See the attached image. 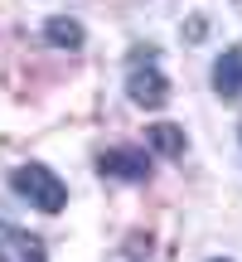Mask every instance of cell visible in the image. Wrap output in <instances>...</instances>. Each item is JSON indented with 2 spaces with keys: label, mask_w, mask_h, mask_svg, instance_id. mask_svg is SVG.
Returning <instances> with one entry per match:
<instances>
[{
  "label": "cell",
  "mask_w": 242,
  "mask_h": 262,
  "mask_svg": "<svg viewBox=\"0 0 242 262\" xmlns=\"http://www.w3.org/2000/svg\"><path fill=\"white\" fill-rule=\"evenodd\" d=\"M126 93H131V102L146 107V112H155V107L170 102V78L160 73L155 49H131V58H126Z\"/></svg>",
  "instance_id": "1"
},
{
  "label": "cell",
  "mask_w": 242,
  "mask_h": 262,
  "mask_svg": "<svg viewBox=\"0 0 242 262\" xmlns=\"http://www.w3.org/2000/svg\"><path fill=\"white\" fill-rule=\"evenodd\" d=\"M10 189H15L19 199H29V209H44V214H58V209L68 204V185L49 165H34V160L10 170Z\"/></svg>",
  "instance_id": "2"
},
{
  "label": "cell",
  "mask_w": 242,
  "mask_h": 262,
  "mask_svg": "<svg viewBox=\"0 0 242 262\" xmlns=\"http://www.w3.org/2000/svg\"><path fill=\"white\" fill-rule=\"evenodd\" d=\"M97 170L112 175V180H131V185H140V180H150V156L136 150V146H112V150H102Z\"/></svg>",
  "instance_id": "3"
},
{
  "label": "cell",
  "mask_w": 242,
  "mask_h": 262,
  "mask_svg": "<svg viewBox=\"0 0 242 262\" xmlns=\"http://www.w3.org/2000/svg\"><path fill=\"white\" fill-rule=\"evenodd\" d=\"M0 262H49L44 243L19 224H0Z\"/></svg>",
  "instance_id": "4"
},
{
  "label": "cell",
  "mask_w": 242,
  "mask_h": 262,
  "mask_svg": "<svg viewBox=\"0 0 242 262\" xmlns=\"http://www.w3.org/2000/svg\"><path fill=\"white\" fill-rule=\"evenodd\" d=\"M213 93L223 97V102H242V44L223 49L213 63Z\"/></svg>",
  "instance_id": "5"
},
{
  "label": "cell",
  "mask_w": 242,
  "mask_h": 262,
  "mask_svg": "<svg viewBox=\"0 0 242 262\" xmlns=\"http://www.w3.org/2000/svg\"><path fill=\"white\" fill-rule=\"evenodd\" d=\"M146 136H150V146H155L160 156H170V160L184 156V126H175V122H155Z\"/></svg>",
  "instance_id": "6"
},
{
  "label": "cell",
  "mask_w": 242,
  "mask_h": 262,
  "mask_svg": "<svg viewBox=\"0 0 242 262\" xmlns=\"http://www.w3.org/2000/svg\"><path fill=\"white\" fill-rule=\"evenodd\" d=\"M44 39H49L54 49H83V25L58 15V19H49V25H44Z\"/></svg>",
  "instance_id": "7"
},
{
  "label": "cell",
  "mask_w": 242,
  "mask_h": 262,
  "mask_svg": "<svg viewBox=\"0 0 242 262\" xmlns=\"http://www.w3.org/2000/svg\"><path fill=\"white\" fill-rule=\"evenodd\" d=\"M213 262H228V257H213Z\"/></svg>",
  "instance_id": "8"
}]
</instances>
